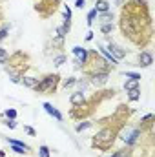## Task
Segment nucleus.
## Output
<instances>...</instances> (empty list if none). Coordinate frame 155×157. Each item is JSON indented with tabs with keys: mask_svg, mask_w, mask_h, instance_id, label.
Here are the masks:
<instances>
[{
	"mask_svg": "<svg viewBox=\"0 0 155 157\" xmlns=\"http://www.w3.org/2000/svg\"><path fill=\"white\" fill-rule=\"evenodd\" d=\"M119 29L135 48L146 49L153 40V24L146 0H126L120 6Z\"/></svg>",
	"mask_w": 155,
	"mask_h": 157,
	"instance_id": "nucleus-1",
	"label": "nucleus"
},
{
	"mask_svg": "<svg viewBox=\"0 0 155 157\" xmlns=\"http://www.w3.org/2000/svg\"><path fill=\"white\" fill-rule=\"evenodd\" d=\"M119 132H120V128H117V126L102 124L100 130L91 137V148L97 152H110L119 137Z\"/></svg>",
	"mask_w": 155,
	"mask_h": 157,
	"instance_id": "nucleus-2",
	"label": "nucleus"
},
{
	"mask_svg": "<svg viewBox=\"0 0 155 157\" xmlns=\"http://www.w3.org/2000/svg\"><path fill=\"white\" fill-rule=\"evenodd\" d=\"M4 68H6V71H7L9 77L22 78L29 70H31V57H29L26 51L18 49V51H15V53L9 55V59H7V62L4 64Z\"/></svg>",
	"mask_w": 155,
	"mask_h": 157,
	"instance_id": "nucleus-3",
	"label": "nucleus"
},
{
	"mask_svg": "<svg viewBox=\"0 0 155 157\" xmlns=\"http://www.w3.org/2000/svg\"><path fill=\"white\" fill-rule=\"evenodd\" d=\"M112 70H115V68L97 49H88V60L80 70L84 73V77H91L95 73H110Z\"/></svg>",
	"mask_w": 155,
	"mask_h": 157,
	"instance_id": "nucleus-4",
	"label": "nucleus"
},
{
	"mask_svg": "<svg viewBox=\"0 0 155 157\" xmlns=\"http://www.w3.org/2000/svg\"><path fill=\"white\" fill-rule=\"evenodd\" d=\"M59 86H60V75L59 73H46L39 78L33 91L39 95H53L59 90Z\"/></svg>",
	"mask_w": 155,
	"mask_h": 157,
	"instance_id": "nucleus-5",
	"label": "nucleus"
},
{
	"mask_svg": "<svg viewBox=\"0 0 155 157\" xmlns=\"http://www.w3.org/2000/svg\"><path fill=\"white\" fill-rule=\"evenodd\" d=\"M119 135H120V139L124 141V144L130 146V148H135V146L139 144L141 137H142V133H141V130H139L137 124H131V126L126 124V126L119 132Z\"/></svg>",
	"mask_w": 155,
	"mask_h": 157,
	"instance_id": "nucleus-6",
	"label": "nucleus"
},
{
	"mask_svg": "<svg viewBox=\"0 0 155 157\" xmlns=\"http://www.w3.org/2000/svg\"><path fill=\"white\" fill-rule=\"evenodd\" d=\"M59 7H60V0H39L35 6H33V9L39 13L40 18H51L57 11H59Z\"/></svg>",
	"mask_w": 155,
	"mask_h": 157,
	"instance_id": "nucleus-7",
	"label": "nucleus"
},
{
	"mask_svg": "<svg viewBox=\"0 0 155 157\" xmlns=\"http://www.w3.org/2000/svg\"><path fill=\"white\" fill-rule=\"evenodd\" d=\"M106 49L113 55L115 60H122V59H126V55H128V49H124L122 46L115 44L113 40H108V42H106Z\"/></svg>",
	"mask_w": 155,
	"mask_h": 157,
	"instance_id": "nucleus-8",
	"label": "nucleus"
},
{
	"mask_svg": "<svg viewBox=\"0 0 155 157\" xmlns=\"http://www.w3.org/2000/svg\"><path fill=\"white\" fill-rule=\"evenodd\" d=\"M88 80H89V86H93L97 90H102L110 80V73H95V75L88 77Z\"/></svg>",
	"mask_w": 155,
	"mask_h": 157,
	"instance_id": "nucleus-9",
	"label": "nucleus"
},
{
	"mask_svg": "<svg viewBox=\"0 0 155 157\" xmlns=\"http://www.w3.org/2000/svg\"><path fill=\"white\" fill-rule=\"evenodd\" d=\"M137 66H141V68H150L152 64H153V55L148 51V49H142L139 55H137Z\"/></svg>",
	"mask_w": 155,
	"mask_h": 157,
	"instance_id": "nucleus-10",
	"label": "nucleus"
},
{
	"mask_svg": "<svg viewBox=\"0 0 155 157\" xmlns=\"http://www.w3.org/2000/svg\"><path fill=\"white\" fill-rule=\"evenodd\" d=\"M42 108H44L51 117L55 119V121H59V122H62V121H64V115H62V113H60V112L51 104V102H44V104H42Z\"/></svg>",
	"mask_w": 155,
	"mask_h": 157,
	"instance_id": "nucleus-11",
	"label": "nucleus"
},
{
	"mask_svg": "<svg viewBox=\"0 0 155 157\" xmlns=\"http://www.w3.org/2000/svg\"><path fill=\"white\" fill-rule=\"evenodd\" d=\"M97 49H99V53H100V55H102V57H104V59H106L112 66H113V68H117V66H119V60H115V59H113V55H112V53H110V51H108L102 44H100V42H97Z\"/></svg>",
	"mask_w": 155,
	"mask_h": 157,
	"instance_id": "nucleus-12",
	"label": "nucleus"
},
{
	"mask_svg": "<svg viewBox=\"0 0 155 157\" xmlns=\"http://www.w3.org/2000/svg\"><path fill=\"white\" fill-rule=\"evenodd\" d=\"M86 101V95H84V91H73L71 95H70V104H71V108H75V106H80L82 102Z\"/></svg>",
	"mask_w": 155,
	"mask_h": 157,
	"instance_id": "nucleus-13",
	"label": "nucleus"
},
{
	"mask_svg": "<svg viewBox=\"0 0 155 157\" xmlns=\"http://www.w3.org/2000/svg\"><path fill=\"white\" fill-rule=\"evenodd\" d=\"M95 122L93 121H89V119H84V121H78L77 124H75V132L77 133H82L84 130H88V128H91Z\"/></svg>",
	"mask_w": 155,
	"mask_h": 157,
	"instance_id": "nucleus-14",
	"label": "nucleus"
},
{
	"mask_svg": "<svg viewBox=\"0 0 155 157\" xmlns=\"http://www.w3.org/2000/svg\"><path fill=\"white\" fill-rule=\"evenodd\" d=\"M112 157H135L133 155V148H130V146H124V148H120V150H115Z\"/></svg>",
	"mask_w": 155,
	"mask_h": 157,
	"instance_id": "nucleus-15",
	"label": "nucleus"
},
{
	"mask_svg": "<svg viewBox=\"0 0 155 157\" xmlns=\"http://www.w3.org/2000/svg\"><path fill=\"white\" fill-rule=\"evenodd\" d=\"M37 82H39V77H29V75H24L22 80H20V84H24V86L29 88V90H33V88L37 86Z\"/></svg>",
	"mask_w": 155,
	"mask_h": 157,
	"instance_id": "nucleus-16",
	"label": "nucleus"
},
{
	"mask_svg": "<svg viewBox=\"0 0 155 157\" xmlns=\"http://www.w3.org/2000/svg\"><path fill=\"white\" fill-rule=\"evenodd\" d=\"M97 18H99V22L100 24H108V22H113V13H112V9L110 11H104V13H99L97 15Z\"/></svg>",
	"mask_w": 155,
	"mask_h": 157,
	"instance_id": "nucleus-17",
	"label": "nucleus"
},
{
	"mask_svg": "<svg viewBox=\"0 0 155 157\" xmlns=\"http://www.w3.org/2000/svg\"><path fill=\"white\" fill-rule=\"evenodd\" d=\"M110 2H106V0H95V9H97V13H104V11H110Z\"/></svg>",
	"mask_w": 155,
	"mask_h": 157,
	"instance_id": "nucleus-18",
	"label": "nucleus"
},
{
	"mask_svg": "<svg viewBox=\"0 0 155 157\" xmlns=\"http://www.w3.org/2000/svg\"><path fill=\"white\" fill-rule=\"evenodd\" d=\"M64 37H60V35H53V39H51V46H53V49H64Z\"/></svg>",
	"mask_w": 155,
	"mask_h": 157,
	"instance_id": "nucleus-19",
	"label": "nucleus"
},
{
	"mask_svg": "<svg viewBox=\"0 0 155 157\" xmlns=\"http://www.w3.org/2000/svg\"><path fill=\"white\" fill-rule=\"evenodd\" d=\"M126 93H128V101H130V102H137V101H141V88L130 90V91H126Z\"/></svg>",
	"mask_w": 155,
	"mask_h": 157,
	"instance_id": "nucleus-20",
	"label": "nucleus"
},
{
	"mask_svg": "<svg viewBox=\"0 0 155 157\" xmlns=\"http://www.w3.org/2000/svg\"><path fill=\"white\" fill-rule=\"evenodd\" d=\"M60 84H62V88H64V90H68V88H73V86L77 84V77H68V78H60Z\"/></svg>",
	"mask_w": 155,
	"mask_h": 157,
	"instance_id": "nucleus-21",
	"label": "nucleus"
},
{
	"mask_svg": "<svg viewBox=\"0 0 155 157\" xmlns=\"http://www.w3.org/2000/svg\"><path fill=\"white\" fill-rule=\"evenodd\" d=\"M66 62H68V59H66V55H64V53H60V55H55V57H53V66H57V68L64 66Z\"/></svg>",
	"mask_w": 155,
	"mask_h": 157,
	"instance_id": "nucleus-22",
	"label": "nucleus"
},
{
	"mask_svg": "<svg viewBox=\"0 0 155 157\" xmlns=\"http://www.w3.org/2000/svg\"><path fill=\"white\" fill-rule=\"evenodd\" d=\"M62 17H64V22H66V24H71L73 15H71V7H70V6H64V9H62Z\"/></svg>",
	"mask_w": 155,
	"mask_h": 157,
	"instance_id": "nucleus-23",
	"label": "nucleus"
},
{
	"mask_svg": "<svg viewBox=\"0 0 155 157\" xmlns=\"http://www.w3.org/2000/svg\"><path fill=\"white\" fill-rule=\"evenodd\" d=\"M113 29H115L113 22H108V24H100V31H102L104 35H112V33H113Z\"/></svg>",
	"mask_w": 155,
	"mask_h": 157,
	"instance_id": "nucleus-24",
	"label": "nucleus"
},
{
	"mask_svg": "<svg viewBox=\"0 0 155 157\" xmlns=\"http://www.w3.org/2000/svg\"><path fill=\"white\" fill-rule=\"evenodd\" d=\"M75 86H78V91H84V93H86V88L89 86V80H88V77L77 78V84H75Z\"/></svg>",
	"mask_w": 155,
	"mask_h": 157,
	"instance_id": "nucleus-25",
	"label": "nucleus"
},
{
	"mask_svg": "<svg viewBox=\"0 0 155 157\" xmlns=\"http://www.w3.org/2000/svg\"><path fill=\"white\" fill-rule=\"evenodd\" d=\"M135 88H139V80L128 78V80L124 82V90H126V91H130V90H135Z\"/></svg>",
	"mask_w": 155,
	"mask_h": 157,
	"instance_id": "nucleus-26",
	"label": "nucleus"
},
{
	"mask_svg": "<svg viewBox=\"0 0 155 157\" xmlns=\"http://www.w3.org/2000/svg\"><path fill=\"white\" fill-rule=\"evenodd\" d=\"M9 24H4L2 28H0V42H4V40L7 39V35H9Z\"/></svg>",
	"mask_w": 155,
	"mask_h": 157,
	"instance_id": "nucleus-27",
	"label": "nucleus"
},
{
	"mask_svg": "<svg viewBox=\"0 0 155 157\" xmlns=\"http://www.w3.org/2000/svg\"><path fill=\"white\" fill-rule=\"evenodd\" d=\"M2 124H4V126H7L9 130H15V128H17V121H15V119H6V117H2Z\"/></svg>",
	"mask_w": 155,
	"mask_h": 157,
	"instance_id": "nucleus-28",
	"label": "nucleus"
},
{
	"mask_svg": "<svg viewBox=\"0 0 155 157\" xmlns=\"http://www.w3.org/2000/svg\"><path fill=\"white\" fill-rule=\"evenodd\" d=\"M97 15H99V13H97V9H95V7H93V9H91L89 13H88V26H89V28L93 26V22H95Z\"/></svg>",
	"mask_w": 155,
	"mask_h": 157,
	"instance_id": "nucleus-29",
	"label": "nucleus"
},
{
	"mask_svg": "<svg viewBox=\"0 0 155 157\" xmlns=\"http://www.w3.org/2000/svg\"><path fill=\"white\" fill-rule=\"evenodd\" d=\"M39 157H51V152L46 144H40L39 146Z\"/></svg>",
	"mask_w": 155,
	"mask_h": 157,
	"instance_id": "nucleus-30",
	"label": "nucleus"
},
{
	"mask_svg": "<svg viewBox=\"0 0 155 157\" xmlns=\"http://www.w3.org/2000/svg\"><path fill=\"white\" fill-rule=\"evenodd\" d=\"M7 59H9V51L6 48H0V64H6Z\"/></svg>",
	"mask_w": 155,
	"mask_h": 157,
	"instance_id": "nucleus-31",
	"label": "nucleus"
},
{
	"mask_svg": "<svg viewBox=\"0 0 155 157\" xmlns=\"http://www.w3.org/2000/svg\"><path fill=\"white\" fill-rule=\"evenodd\" d=\"M4 117L6 119H15V121H17V110H15V108H7V110L4 112Z\"/></svg>",
	"mask_w": 155,
	"mask_h": 157,
	"instance_id": "nucleus-32",
	"label": "nucleus"
},
{
	"mask_svg": "<svg viewBox=\"0 0 155 157\" xmlns=\"http://www.w3.org/2000/svg\"><path fill=\"white\" fill-rule=\"evenodd\" d=\"M124 77L133 78V80H139V82H141V73H137V71H124Z\"/></svg>",
	"mask_w": 155,
	"mask_h": 157,
	"instance_id": "nucleus-33",
	"label": "nucleus"
},
{
	"mask_svg": "<svg viewBox=\"0 0 155 157\" xmlns=\"http://www.w3.org/2000/svg\"><path fill=\"white\" fill-rule=\"evenodd\" d=\"M24 132H26V133H28L29 137H37V132H35V130H33L31 126H24Z\"/></svg>",
	"mask_w": 155,
	"mask_h": 157,
	"instance_id": "nucleus-34",
	"label": "nucleus"
},
{
	"mask_svg": "<svg viewBox=\"0 0 155 157\" xmlns=\"http://www.w3.org/2000/svg\"><path fill=\"white\" fill-rule=\"evenodd\" d=\"M75 7L84 9V7H86V0H75Z\"/></svg>",
	"mask_w": 155,
	"mask_h": 157,
	"instance_id": "nucleus-35",
	"label": "nucleus"
},
{
	"mask_svg": "<svg viewBox=\"0 0 155 157\" xmlns=\"http://www.w3.org/2000/svg\"><path fill=\"white\" fill-rule=\"evenodd\" d=\"M86 40L89 42V40H93V31H88V35H86Z\"/></svg>",
	"mask_w": 155,
	"mask_h": 157,
	"instance_id": "nucleus-36",
	"label": "nucleus"
},
{
	"mask_svg": "<svg viewBox=\"0 0 155 157\" xmlns=\"http://www.w3.org/2000/svg\"><path fill=\"white\" fill-rule=\"evenodd\" d=\"M113 2H115L117 6H122V4H124V2H126V0H113Z\"/></svg>",
	"mask_w": 155,
	"mask_h": 157,
	"instance_id": "nucleus-37",
	"label": "nucleus"
},
{
	"mask_svg": "<svg viewBox=\"0 0 155 157\" xmlns=\"http://www.w3.org/2000/svg\"><path fill=\"white\" fill-rule=\"evenodd\" d=\"M4 20V11H2V6H0V22Z\"/></svg>",
	"mask_w": 155,
	"mask_h": 157,
	"instance_id": "nucleus-38",
	"label": "nucleus"
}]
</instances>
